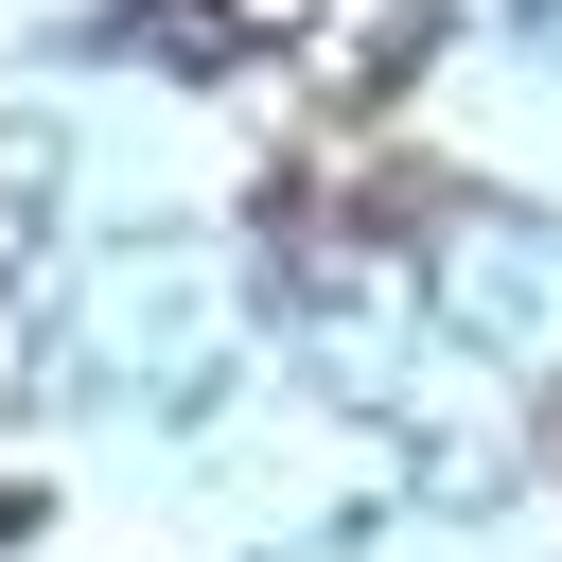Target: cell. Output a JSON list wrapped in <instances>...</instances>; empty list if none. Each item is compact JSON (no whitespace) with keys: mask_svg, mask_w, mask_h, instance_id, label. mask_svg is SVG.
Returning a JSON list of instances; mask_svg holds the SVG:
<instances>
[{"mask_svg":"<svg viewBox=\"0 0 562 562\" xmlns=\"http://www.w3.org/2000/svg\"><path fill=\"white\" fill-rule=\"evenodd\" d=\"M281 35H299V70H316L334 105H369V88H386V70L422 53V0H299Z\"/></svg>","mask_w":562,"mask_h":562,"instance_id":"1","label":"cell"},{"mask_svg":"<svg viewBox=\"0 0 562 562\" xmlns=\"http://www.w3.org/2000/svg\"><path fill=\"white\" fill-rule=\"evenodd\" d=\"M544 457H562V404H544Z\"/></svg>","mask_w":562,"mask_h":562,"instance_id":"2","label":"cell"}]
</instances>
